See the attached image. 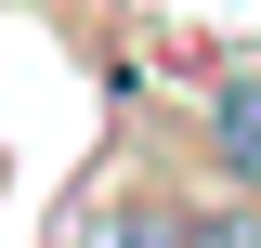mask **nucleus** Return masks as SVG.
<instances>
[{
	"mask_svg": "<svg viewBox=\"0 0 261 248\" xmlns=\"http://www.w3.org/2000/svg\"><path fill=\"white\" fill-rule=\"evenodd\" d=\"M183 248H261V196H248V209H209V222H183Z\"/></svg>",
	"mask_w": 261,
	"mask_h": 248,
	"instance_id": "7ed1b4c3",
	"label": "nucleus"
},
{
	"mask_svg": "<svg viewBox=\"0 0 261 248\" xmlns=\"http://www.w3.org/2000/svg\"><path fill=\"white\" fill-rule=\"evenodd\" d=\"M92 248H183V209H105Z\"/></svg>",
	"mask_w": 261,
	"mask_h": 248,
	"instance_id": "f03ea898",
	"label": "nucleus"
},
{
	"mask_svg": "<svg viewBox=\"0 0 261 248\" xmlns=\"http://www.w3.org/2000/svg\"><path fill=\"white\" fill-rule=\"evenodd\" d=\"M209 157L235 170V196H261V79H222L209 92Z\"/></svg>",
	"mask_w": 261,
	"mask_h": 248,
	"instance_id": "f257e3e1",
	"label": "nucleus"
}]
</instances>
